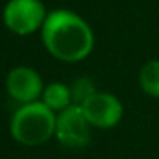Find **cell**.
I'll return each instance as SVG.
<instances>
[{
    "label": "cell",
    "mask_w": 159,
    "mask_h": 159,
    "mask_svg": "<svg viewBox=\"0 0 159 159\" xmlns=\"http://www.w3.org/2000/svg\"><path fill=\"white\" fill-rule=\"evenodd\" d=\"M70 93H72V103L74 104H82L89 99L91 96L98 93L96 86H94V80L91 77H79V79L74 80L72 87H70Z\"/></svg>",
    "instance_id": "cell-9"
},
{
    "label": "cell",
    "mask_w": 159,
    "mask_h": 159,
    "mask_svg": "<svg viewBox=\"0 0 159 159\" xmlns=\"http://www.w3.org/2000/svg\"><path fill=\"white\" fill-rule=\"evenodd\" d=\"M57 115L43 101L22 104L11 121L12 137L22 145H41L55 135Z\"/></svg>",
    "instance_id": "cell-2"
},
{
    "label": "cell",
    "mask_w": 159,
    "mask_h": 159,
    "mask_svg": "<svg viewBox=\"0 0 159 159\" xmlns=\"http://www.w3.org/2000/svg\"><path fill=\"white\" fill-rule=\"evenodd\" d=\"M91 127L113 128L123 116V104L115 94L98 91L86 103L80 104Z\"/></svg>",
    "instance_id": "cell-5"
},
{
    "label": "cell",
    "mask_w": 159,
    "mask_h": 159,
    "mask_svg": "<svg viewBox=\"0 0 159 159\" xmlns=\"http://www.w3.org/2000/svg\"><path fill=\"white\" fill-rule=\"evenodd\" d=\"M41 38L50 55L62 62H80L94 48V33L79 14L67 9L48 12L41 28Z\"/></svg>",
    "instance_id": "cell-1"
},
{
    "label": "cell",
    "mask_w": 159,
    "mask_h": 159,
    "mask_svg": "<svg viewBox=\"0 0 159 159\" xmlns=\"http://www.w3.org/2000/svg\"><path fill=\"white\" fill-rule=\"evenodd\" d=\"M139 82L145 94L159 98V60H149L139 74Z\"/></svg>",
    "instance_id": "cell-8"
},
{
    "label": "cell",
    "mask_w": 159,
    "mask_h": 159,
    "mask_svg": "<svg viewBox=\"0 0 159 159\" xmlns=\"http://www.w3.org/2000/svg\"><path fill=\"white\" fill-rule=\"evenodd\" d=\"M43 103L52 111H63L72 103V93L70 87L62 82H52L43 89Z\"/></svg>",
    "instance_id": "cell-7"
},
{
    "label": "cell",
    "mask_w": 159,
    "mask_h": 159,
    "mask_svg": "<svg viewBox=\"0 0 159 159\" xmlns=\"http://www.w3.org/2000/svg\"><path fill=\"white\" fill-rule=\"evenodd\" d=\"M46 16L48 12L41 0H9L4 9L5 26L19 36H28L41 29Z\"/></svg>",
    "instance_id": "cell-3"
},
{
    "label": "cell",
    "mask_w": 159,
    "mask_h": 159,
    "mask_svg": "<svg viewBox=\"0 0 159 159\" xmlns=\"http://www.w3.org/2000/svg\"><path fill=\"white\" fill-rule=\"evenodd\" d=\"M55 135L69 149H82L91 142V125L79 104H70L57 115Z\"/></svg>",
    "instance_id": "cell-4"
},
{
    "label": "cell",
    "mask_w": 159,
    "mask_h": 159,
    "mask_svg": "<svg viewBox=\"0 0 159 159\" xmlns=\"http://www.w3.org/2000/svg\"><path fill=\"white\" fill-rule=\"evenodd\" d=\"M7 91L12 99L22 104L34 103L43 94V80L36 70L29 67H16L7 75Z\"/></svg>",
    "instance_id": "cell-6"
}]
</instances>
